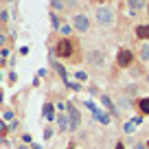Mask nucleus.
<instances>
[{"mask_svg": "<svg viewBox=\"0 0 149 149\" xmlns=\"http://www.w3.org/2000/svg\"><path fill=\"white\" fill-rule=\"evenodd\" d=\"M97 22L103 26H112L114 24V13H112L110 7H99L97 9Z\"/></svg>", "mask_w": 149, "mask_h": 149, "instance_id": "f257e3e1", "label": "nucleus"}, {"mask_svg": "<svg viewBox=\"0 0 149 149\" xmlns=\"http://www.w3.org/2000/svg\"><path fill=\"white\" fill-rule=\"evenodd\" d=\"M86 105H88V110H90V112H92V114H94V118H97L99 123H103V125H107V123H110V116H107L105 112H101V110H99L97 105H94V103L86 101Z\"/></svg>", "mask_w": 149, "mask_h": 149, "instance_id": "f03ea898", "label": "nucleus"}, {"mask_svg": "<svg viewBox=\"0 0 149 149\" xmlns=\"http://www.w3.org/2000/svg\"><path fill=\"white\" fill-rule=\"evenodd\" d=\"M74 29H77V31H88V29H90V20L88 18H86V15L84 13H77V15H74Z\"/></svg>", "mask_w": 149, "mask_h": 149, "instance_id": "7ed1b4c3", "label": "nucleus"}, {"mask_svg": "<svg viewBox=\"0 0 149 149\" xmlns=\"http://www.w3.org/2000/svg\"><path fill=\"white\" fill-rule=\"evenodd\" d=\"M70 53H72V42H70V40H61V42L57 44V55L66 57V55H70Z\"/></svg>", "mask_w": 149, "mask_h": 149, "instance_id": "20e7f679", "label": "nucleus"}, {"mask_svg": "<svg viewBox=\"0 0 149 149\" xmlns=\"http://www.w3.org/2000/svg\"><path fill=\"white\" fill-rule=\"evenodd\" d=\"M132 59H134V55H132L130 51H125V48L118 53V64H121V66H130V64H132Z\"/></svg>", "mask_w": 149, "mask_h": 149, "instance_id": "39448f33", "label": "nucleus"}, {"mask_svg": "<svg viewBox=\"0 0 149 149\" xmlns=\"http://www.w3.org/2000/svg\"><path fill=\"white\" fill-rule=\"evenodd\" d=\"M68 114H70V121H72V130L79 127V112L74 110L72 105H68Z\"/></svg>", "mask_w": 149, "mask_h": 149, "instance_id": "423d86ee", "label": "nucleus"}, {"mask_svg": "<svg viewBox=\"0 0 149 149\" xmlns=\"http://www.w3.org/2000/svg\"><path fill=\"white\" fill-rule=\"evenodd\" d=\"M59 127H61V130H72V121H70L66 114H61V116H59Z\"/></svg>", "mask_w": 149, "mask_h": 149, "instance_id": "0eeeda50", "label": "nucleus"}, {"mask_svg": "<svg viewBox=\"0 0 149 149\" xmlns=\"http://www.w3.org/2000/svg\"><path fill=\"white\" fill-rule=\"evenodd\" d=\"M136 35H138L140 40L149 37V24H143V26H138V29H136Z\"/></svg>", "mask_w": 149, "mask_h": 149, "instance_id": "6e6552de", "label": "nucleus"}, {"mask_svg": "<svg viewBox=\"0 0 149 149\" xmlns=\"http://www.w3.org/2000/svg\"><path fill=\"white\" fill-rule=\"evenodd\" d=\"M44 118H46V121H53V118H55V110H53V105H44Z\"/></svg>", "mask_w": 149, "mask_h": 149, "instance_id": "1a4fd4ad", "label": "nucleus"}, {"mask_svg": "<svg viewBox=\"0 0 149 149\" xmlns=\"http://www.w3.org/2000/svg\"><path fill=\"white\" fill-rule=\"evenodd\" d=\"M127 7H130V9H132L130 13H136V11H140V9H143L145 5H143V2H140V0H138V2H136V0H132V2H127Z\"/></svg>", "mask_w": 149, "mask_h": 149, "instance_id": "9d476101", "label": "nucleus"}, {"mask_svg": "<svg viewBox=\"0 0 149 149\" xmlns=\"http://www.w3.org/2000/svg\"><path fill=\"white\" fill-rule=\"evenodd\" d=\"M90 59L94 61V66H101L105 57H103V53H90Z\"/></svg>", "mask_w": 149, "mask_h": 149, "instance_id": "9b49d317", "label": "nucleus"}, {"mask_svg": "<svg viewBox=\"0 0 149 149\" xmlns=\"http://www.w3.org/2000/svg\"><path fill=\"white\" fill-rule=\"evenodd\" d=\"M140 112H143V114H149V97L140 99Z\"/></svg>", "mask_w": 149, "mask_h": 149, "instance_id": "f8f14e48", "label": "nucleus"}, {"mask_svg": "<svg viewBox=\"0 0 149 149\" xmlns=\"http://www.w3.org/2000/svg\"><path fill=\"white\" fill-rule=\"evenodd\" d=\"M136 125H138L136 121H130V123H125V132H127V134H134V132H136Z\"/></svg>", "mask_w": 149, "mask_h": 149, "instance_id": "ddd939ff", "label": "nucleus"}, {"mask_svg": "<svg viewBox=\"0 0 149 149\" xmlns=\"http://www.w3.org/2000/svg\"><path fill=\"white\" fill-rule=\"evenodd\" d=\"M103 103H105V105L110 107V112H112V114H118V110H116V107H114V105H112V101H110V99H107V97H103Z\"/></svg>", "mask_w": 149, "mask_h": 149, "instance_id": "4468645a", "label": "nucleus"}, {"mask_svg": "<svg viewBox=\"0 0 149 149\" xmlns=\"http://www.w3.org/2000/svg\"><path fill=\"white\" fill-rule=\"evenodd\" d=\"M140 57H143L145 61H149V44H145L143 51H140Z\"/></svg>", "mask_w": 149, "mask_h": 149, "instance_id": "2eb2a0df", "label": "nucleus"}, {"mask_svg": "<svg viewBox=\"0 0 149 149\" xmlns=\"http://www.w3.org/2000/svg\"><path fill=\"white\" fill-rule=\"evenodd\" d=\"M51 7H53V9H66L64 2H51Z\"/></svg>", "mask_w": 149, "mask_h": 149, "instance_id": "dca6fc26", "label": "nucleus"}, {"mask_svg": "<svg viewBox=\"0 0 149 149\" xmlns=\"http://www.w3.org/2000/svg\"><path fill=\"white\" fill-rule=\"evenodd\" d=\"M70 31H72V26H70V24H64V26H61V33H66V35H68Z\"/></svg>", "mask_w": 149, "mask_h": 149, "instance_id": "f3484780", "label": "nucleus"}, {"mask_svg": "<svg viewBox=\"0 0 149 149\" xmlns=\"http://www.w3.org/2000/svg\"><path fill=\"white\" fill-rule=\"evenodd\" d=\"M134 149H147V147H145V145H136Z\"/></svg>", "mask_w": 149, "mask_h": 149, "instance_id": "a211bd4d", "label": "nucleus"}, {"mask_svg": "<svg viewBox=\"0 0 149 149\" xmlns=\"http://www.w3.org/2000/svg\"><path fill=\"white\" fill-rule=\"evenodd\" d=\"M116 149H125V147H123V145H121V143H118V145H116Z\"/></svg>", "mask_w": 149, "mask_h": 149, "instance_id": "6ab92c4d", "label": "nucleus"}, {"mask_svg": "<svg viewBox=\"0 0 149 149\" xmlns=\"http://www.w3.org/2000/svg\"><path fill=\"white\" fill-rule=\"evenodd\" d=\"M20 149H26V147H20Z\"/></svg>", "mask_w": 149, "mask_h": 149, "instance_id": "aec40b11", "label": "nucleus"}]
</instances>
